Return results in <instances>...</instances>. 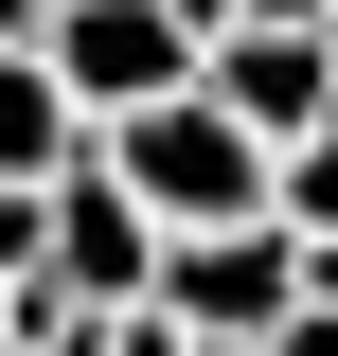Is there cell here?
I'll use <instances>...</instances> for the list:
<instances>
[{
    "label": "cell",
    "instance_id": "obj_2",
    "mask_svg": "<svg viewBox=\"0 0 338 356\" xmlns=\"http://www.w3.org/2000/svg\"><path fill=\"white\" fill-rule=\"evenodd\" d=\"M161 321H178V339H285V321H303V232L285 214L161 232Z\"/></svg>",
    "mask_w": 338,
    "mask_h": 356
},
{
    "label": "cell",
    "instance_id": "obj_11",
    "mask_svg": "<svg viewBox=\"0 0 338 356\" xmlns=\"http://www.w3.org/2000/svg\"><path fill=\"white\" fill-rule=\"evenodd\" d=\"M303 303H338V250H303Z\"/></svg>",
    "mask_w": 338,
    "mask_h": 356
},
{
    "label": "cell",
    "instance_id": "obj_4",
    "mask_svg": "<svg viewBox=\"0 0 338 356\" xmlns=\"http://www.w3.org/2000/svg\"><path fill=\"white\" fill-rule=\"evenodd\" d=\"M54 303H161V214L125 196L107 125L72 143V178H54Z\"/></svg>",
    "mask_w": 338,
    "mask_h": 356
},
{
    "label": "cell",
    "instance_id": "obj_3",
    "mask_svg": "<svg viewBox=\"0 0 338 356\" xmlns=\"http://www.w3.org/2000/svg\"><path fill=\"white\" fill-rule=\"evenodd\" d=\"M196 18H178V0H72V18H54V89H72L89 125H125V107H161V89H196Z\"/></svg>",
    "mask_w": 338,
    "mask_h": 356
},
{
    "label": "cell",
    "instance_id": "obj_13",
    "mask_svg": "<svg viewBox=\"0 0 338 356\" xmlns=\"http://www.w3.org/2000/svg\"><path fill=\"white\" fill-rule=\"evenodd\" d=\"M196 356H267V339H196Z\"/></svg>",
    "mask_w": 338,
    "mask_h": 356
},
{
    "label": "cell",
    "instance_id": "obj_10",
    "mask_svg": "<svg viewBox=\"0 0 338 356\" xmlns=\"http://www.w3.org/2000/svg\"><path fill=\"white\" fill-rule=\"evenodd\" d=\"M232 18H321V36H338V0H232ZM232 18H214V36H232Z\"/></svg>",
    "mask_w": 338,
    "mask_h": 356
},
{
    "label": "cell",
    "instance_id": "obj_8",
    "mask_svg": "<svg viewBox=\"0 0 338 356\" xmlns=\"http://www.w3.org/2000/svg\"><path fill=\"white\" fill-rule=\"evenodd\" d=\"M54 18H72V0H0V54H54Z\"/></svg>",
    "mask_w": 338,
    "mask_h": 356
},
{
    "label": "cell",
    "instance_id": "obj_6",
    "mask_svg": "<svg viewBox=\"0 0 338 356\" xmlns=\"http://www.w3.org/2000/svg\"><path fill=\"white\" fill-rule=\"evenodd\" d=\"M72 143H89V107L54 89V54H0V196L18 178H72Z\"/></svg>",
    "mask_w": 338,
    "mask_h": 356
},
{
    "label": "cell",
    "instance_id": "obj_1",
    "mask_svg": "<svg viewBox=\"0 0 338 356\" xmlns=\"http://www.w3.org/2000/svg\"><path fill=\"white\" fill-rule=\"evenodd\" d=\"M107 161H125V196L161 232H232V214H267V161H285V143H250L214 89H161V107L107 125Z\"/></svg>",
    "mask_w": 338,
    "mask_h": 356
},
{
    "label": "cell",
    "instance_id": "obj_12",
    "mask_svg": "<svg viewBox=\"0 0 338 356\" xmlns=\"http://www.w3.org/2000/svg\"><path fill=\"white\" fill-rule=\"evenodd\" d=\"M0 356H18V285H0Z\"/></svg>",
    "mask_w": 338,
    "mask_h": 356
},
{
    "label": "cell",
    "instance_id": "obj_5",
    "mask_svg": "<svg viewBox=\"0 0 338 356\" xmlns=\"http://www.w3.org/2000/svg\"><path fill=\"white\" fill-rule=\"evenodd\" d=\"M196 89L250 143H303V125H338V36H321V18H232V36L196 54Z\"/></svg>",
    "mask_w": 338,
    "mask_h": 356
},
{
    "label": "cell",
    "instance_id": "obj_7",
    "mask_svg": "<svg viewBox=\"0 0 338 356\" xmlns=\"http://www.w3.org/2000/svg\"><path fill=\"white\" fill-rule=\"evenodd\" d=\"M267 214H285L303 250H338V125H303L285 161H267Z\"/></svg>",
    "mask_w": 338,
    "mask_h": 356
},
{
    "label": "cell",
    "instance_id": "obj_9",
    "mask_svg": "<svg viewBox=\"0 0 338 356\" xmlns=\"http://www.w3.org/2000/svg\"><path fill=\"white\" fill-rule=\"evenodd\" d=\"M267 356H338V303H303V321H285V339H267Z\"/></svg>",
    "mask_w": 338,
    "mask_h": 356
}]
</instances>
